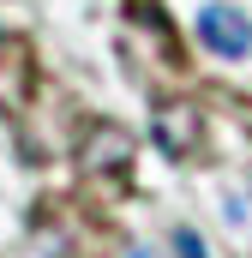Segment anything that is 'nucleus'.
<instances>
[{
    "instance_id": "obj_5",
    "label": "nucleus",
    "mask_w": 252,
    "mask_h": 258,
    "mask_svg": "<svg viewBox=\"0 0 252 258\" xmlns=\"http://www.w3.org/2000/svg\"><path fill=\"white\" fill-rule=\"evenodd\" d=\"M132 258H150V252H132Z\"/></svg>"
},
{
    "instance_id": "obj_1",
    "label": "nucleus",
    "mask_w": 252,
    "mask_h": 258,
    "mask_svg": "<svg viewBox=\"0 0 252 258\" xmlns=\"http://www.w3.org/2000/svg\"><path fill=\"white\" fill-rule=\"evenodd\" d=\"M78 162L90 174H126L132 168V132L114 126V120H96V126L78 138Z\"/></svg>"
},
{
    "instance_id": "obj_3",
    "label": "nucleus",
    "mask_w": 252,
    "mask_h": 258,
    "mask_svg": "<svg viewBox=\"0 0 252 258\" xmlns=\"http://www.w3.org/2000/svg\"><path fill=\"white\" fill-rule=\"evenodd\" d=\"M198 36H204L222 60L252 54V24L240 18V12H228V6H204V12H198Z\"/></svg>"
},
{
    "instance_id": "obj_2",
    "label": "nucleus",
    "mask_w": 252,
    "mask_h": 258,
    "mask_svg": "<svg viewBox=\"0 0 252 258\" xmlns=\"http://www.w3.org/2000/svg\"><path fill=\"white\" fill-rule=\"evenodd\" d=\"M150 138H156L168 156H192L198 138H204V120H198L192 102H162V108L150 114Z\"/></svg>"
},
{
    "instance_id": "obj_4",
    "label": "nucleus",
    "mask_w": 252,
    "mask_h": 258,
    "mask_svg": "<svg viewBox=\"0 0 252 258\" xmlns=\"http://www.w3.org/2000/svg\"><path fill=\"white\" fill-rule=\"evenodd\" d=\"M174 252H180V258H210V252H204V240H198L192 228H174Z\"/></svg>"
}]
</instances>
